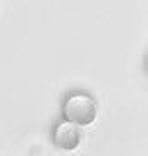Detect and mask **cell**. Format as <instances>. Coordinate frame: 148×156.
I'll list each match as a JSON object with an SVG mask.
<instances>
[{"label":"cell","instance_id":"6da1fadb","mask_svg":"<svg viewBox=\"0 0 148 156\" xmlns=\"http://www.w3.org/2000/svg\"><path fill=\"white\" fill-rule=\"evenodd\" d=\"M62 119L69 120L79 127H88L95 122L98 115L97 100L86 91H71L62 101Z\"/></svg>","mask_w":148,"mask_h":156},{"label":"cell","instance_id":"7a4b0ae2","mask_svg":"<svg viewBox=\"0 0 148 156\" xmlns=\"http://www.w3.org/2000/svg\"><path fill=\"white\" fill-rule=\"evenodd\" d=\"M52 142L62 151H74L81 144V127L65 119L55 122L52 129Z\"/></svg>","mask_w":148,"mask_h":156}]
</instances>
